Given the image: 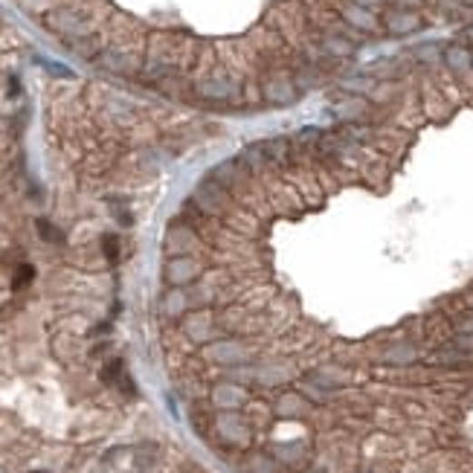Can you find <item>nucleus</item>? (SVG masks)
<instances>
[{
  "instance_id": "26",
  "label": "nucleus",
  "mask_w": 473,
  "mask_h": 473,
  "mask_svg": "<svg viewBox=\"0 0 473 473\" xmlns=\"http://www.w3.org/2000/svg\"><path fill=\"white\" fill-rule=\"evenodd\" d=\"M38 232L44 235V241H50V244H62L64 241V235L58 232L50 221H38Z\"/></svg>"
},
{
  "instance_id": "24",
  "label": "nucleus",
  "mask_w": 473,
  "mask_h": 473,
  "mask_svg": "<svg viewBox=\"0 0 473 473\" xmlns=\"http://www.w3.org/2000/svg\"><path fill=\"white\" fill-rule=\"evenodd\" d=\"M453 331L456 334H473V308H465L453 317Z\"/></svg>"
},
{
  "instance_id": "1",
  "label": "nucleus",
  "mask_w": 473,
  "mask_h": 473,
  "mask_svg": "<svg viewBox=\"0 0 473 473\" xmlns=\"http://www.w3.org/2000/svg\"><path fill=\"white\" fill-rule=\"evenodd\" d=\"M241 76H235V73L221 64L212 70H206L203 76H195L192 79V96H195L198 102H203V105H239L241 102Z\"/></svg>"
},
{
  "instance_id": "5",
  "label": "nucleus",
  "mask_w": 473,
  "mask_h": 473,
  "mask_svg": "<svg viewBox=\"0 0 473 473\" xmlns=\"http://www.w3.org/2000/svg\"><path fill=\"white\" fill-rule=\"evenodd\" d=\"M189 203L195 206V210L206 218H215V221H224L232 210H235V201L230 192L221 186L215 177H203V181L195 186V192H192Z\"/></svg>"
},
{
  "instance_id": "19",
  "label": "nucleus",
  "mask_w": 473,
  "mask_h": 473,
  "mask_svg": "<svg viewBox=\"0 0 473 473\" xmlns=\"http://www.w3.org/2000/svg\"><path fill=\"white\" fill-rule=\"evenodd\" d=\"M210 358L212 360H224V363H241L247 358V349L232 343V340H221V343H215L210 349Z\"/></svg>"
},
{
  "instance_id": "23",
  "label": "nucleus",
  "mask_w": 473,
  "mask_h": 473,
  "mask_svg": "<svg viewBox=\"0 0 473 473\" xmlns=\"http://www.w3.org/2000/svg\"><path fill=\"white\" fill-rule=\"evenodd\" d=\"M218 427H221V430H227V439L230 441H244L247 439V424L239 419V416H224V419H221L218 421Z\"/></svg>"
},
{
  "instance_id": "2",
  "label": "nucleus",
  "mask_w": 473,
  "mask_h": 473,
  "mask_svg": "<svg viewBox=\"0 0 473 473\" xmlns=\"http://www.w3.org/2000/svg\"><path fill=\"white\" fill-rule=\"evenodd\" d=\"M99 70L111 73V76H123V79H137L140 70L145 64V47L140 44H123V41H108L102 53L94 62Z\"/></svg>"
},
{
  "instance_id": "13",
  "label": "nucleus",
  "mask_w": 473,
  "mask_h": 473,
  "mask_svg": "<svg viewBox=\"0 0 473 473\" xmlns=\"http://www.w3.org/2000/svg\"><path fill=\"white\" fill-rule=\"evenodd\" d=\"M203 273V261L195 253H186V256H172L166 261V282L174 288H183L192 285L195 279H201Z\"/></svg>"
},
{
  "instance_id": "29",
  "label": "nucleus",
  "mask_w": 473,
  "mask_h": 473,
  "mask_svg": "<svg viewBox=\"0 0 473 473\" xmlns=\"http://www.w3.org/2000/svg\"><path fill=\"white\" fill-rule=\"evenodd\" d=\"M430 0H392V6H409V9H424Z\"/></svg>"
},
{
  "instance_id": "27",
  "label": "nucleus",
  "mask_w": 473,
  "mask_h": 473,
  "mask_svg": "<svg viewBox=\"0 0 473 473\" xmlns=\"http://www.w3.org/2000/svg\"><path fill=\"white\" fill-rule=\"evenodd\" d=\"M450 343H453L456 349H462V351H470V354H473V334H453Z\"/></svg>"
},
{
  "instance_id": "8",
  "label": "nucleus",
  "mask_w": 473,
  "mask_h": 473,
  "mask_svg": "<svg viewBox=\"0 0 473 473\" xmlns=\"http://www.w3.org/2000/svg\"><path fill=\"white\" fill-rule=\"evenodd\" d=\"M201 247H206V241L201 239L198 227L186 221L183 215H177L169 221L166 227V250L172 256H186V253H201Z\"/></svg>"
},
{
  "instance_id": "7",
  "label": "nucleus",
  "mask_w": 473,
  "mask_h": 473,
  "mask_svg": "<svg viewBox=\"0 0 473 473\" xmlns=\"http://www.w3.org/2000/svg\"><path fill=\"white\" fill-rule=\"evenodd\" d=\"M419 102H421V113L433 123H448L456 113V102L445 94V87H441L433 76H427L419 84Z\"/></svg>"
},
{
  "instance_id": "32",
  "label": "nucleus",
  "mask_w": 473,
  "mask_h": 473,
  "mask_svg": "<svg viewBox=\"0 0 473 473\" xmlns=\"http://www.w3.org/2000/svg\"><path fill=\"white\" fill-rule=\"evenodd\" d=\"M453 4H459V6H465V9H473V0H453Z\"/></svg>"
},
{
  "instance_id": "30",
  "label": "nucleus",
  "mask_w": 473,
  "mask_h": 473,
  "mask_svg": "<svg viewBox=\"0 0 473 473\" xmlns=\"http://www.w3.org/2000/svg\"><path fill=\"white\" fill-rule=\"evenodd\" d=\"M21 273L18 276H15V288H24L26 282H29V279H33V268H18Z\"/></svg>"
},
{
  "instance_id": "20",
  "label": "nucleus",
  "mask_w": 473,
  "mask_h": 473,
  "mask_svg": "<svg viewBox=\"0 0 473 473\" xmlns=\"http://www.w3.org/2000/svg\"><path fill=\"white\" fill-rule=\"evenodd\" d=\"M212 401H215L218 407L230 409V407L244 404V401H247V395H244L239 387H235V383H221V387H215V392H212Z\"/></svg>"
},
{
  "instance_id": "11",
  "label": "nucleus",
  "mask_w": 473,
  "mask_h": 473,
  "mask_svg": "<svg viewBox=\"0 0 473 473\" xmlns=\"http://www.w3.org/2000/svg\"><path fill=\"white\" fill-rule=\"evenodd\" d=\"M441 64L450 73V79L459 82L465 91L473 87V64H470V47L462 41L456 44H448L445 50H441Z\"/></svg>"
},
{
  "instance_id": "12",
  "label": "nucleus",
  "mask_w": 473,
  "mask_h": 473,
  "mask_svg": "<svg viewBox=\"0 0 473 473\" xmlns=\"http://www.w3.org/2000/svg\"><path fill=\"white\" fill-rule=\"evenodd\" d=\"M239 160L247 166V172L256 177L259 183H271L276 181V177H282V169L276 166V163L268 157V152H264V145L261 143H250L241 149Z\"/></svg>"
},
{
  "instance_id": "6",
  "label": "nucleus",
  "mask_w": 473,
  "mask_h": 473,
  "mask_svg": "<svg viewBox=\"0 0 473 473\" xmlns=\"http://www.w3.org/2000/svg\"><path fill=\"white\" fill-rule=\"evenodd\" d=\"M380 26H383V35H392V38H407V35H416L427 26L424 18V9H409V6H387L380 12Z\"/></svg>"
},
{
  "instance_id": "21",
  "label": "nucleus",
  "mask_w": 473,
  "mask_h": 473,
  "mask_svg": "<svg viewBox=\"0 0 473 473\" xmlns=\"http://www.w3.org/2000/svg\"><path fill=\"white\" fill-rule=\"evenodd\" d=\"M276 409L282 412V416H302V412L308 409V401H305V395H300V392H285L276 401Z\"/></svg>"
},
{
  "instance_id": "14",
  "label": "nucleus",
  "mask_w": 473,
  "mask_h": 473,
  "mask_svg": "<svg viewBox=\"0 0 473 473\" xmlns=\"http://www.w3.org/2000/svg\"><path fill=\"white\" fill-rule=\"evenodd\" d=\"M314 35L320 41V47L325 50V55L334 58V62H349V58L358 53V41H351L343 33H317L314 29Z\"/></svg>"
},
{
  "instance_id": "10",
  "label": "nucleus",
  "mask_w": 473,
  "mask_h": 473,
  "mask_svg": "<svg viewBox=\"0 0 473 473\" xmlns=\"http://www.w3.org/2000/svg\"><path fill=\"white\" fill-rule=\"evenodd\" d=\"M331 111L340 116V123H372L375 105L363 94H349L340 87V94L331 96Z\"/></svg>"
},
{
  "instance_id": "17",
  "label": "nucleus",
  "mask_w": 473,
  "mask_h": 473,
  "mask_svg": "<svg viewBox=\"0 0 473 473\" xmlns=\"http://www.w3.org/2000/svg\"><path fill=\"white\" fill-rule=\"evenodd\" d=\"M430 363L441 366V369H473V354L456 349L453 343H448V346H439L430 354Z\"/></svg>"
},
{
  "instance_id": "18",
  "label": "nucleus",
  "mask_w": 473,
  "mask_h": 473,
  "mask_svg": "<svg viewBox=\"0 0 473 473\" xmlns=\"http://www.w3.org/2000/svg\"><path fill=\"white\" fill-rule=\"evenodd\" d=\"M215 329H218V325H215L210 317H206V314H192V317H186V322H183V331H186L192 340H201V343H203V340H210V337L215 334Z\"/></svg>"
},
{
  "instance_id": "25",
  "label": "nucleus",
  "mask_w": 473,
  "mask_h": 473,
  "mask_svg": "<svg viewBox=\"0 0 473 473\" xmlns=\"http://www.w3.org/2000/svg\"><path fill=\"white\" fill-rule=\"evenodd\" d=\"M102 256H105L111 264L120 259V239H116V235H102Z\"/></svg>"
},
{
  "instance_id": "31",
  "label": "nucleus",
  "mask_w": 473,
  "mask_h": 473,
  "mask_svg": "<svg viewBox=\"0 0 473 473\" xmlns=\"http://www.w3.org/2000/svg\"><path fill=\"white\" fill-rule=\"evenodd\" d=\"M462 44H468V47L473 50V24H468V26L462 29Z\"/></svg>"
},
{
  "instance_id": "22",
  "label": "nucleus",
  "mask_w": 473,
  "mask_h": 473,
  "mask_svg": "<svg viewBox=\"0 0 473 473\" xmlns=\"http://www.w3.org/2000/svg\"><path fill=\"white\" fill-rule=\"evenodd\" d=\"M412 62H419V64L427 67V70H436V67L441 64V53L433 47V44H424V47L412 50Z\"/></svg>"
},
{
  "instance_id": "3",
  "label": "nucleus",
  "mask_w": 473,
  "mask_h": 473,
  "mask_svg": "<svg viewBox=\"0 0 473 473\" xmlns=\"http://www.w3.org/2000/svg\"><path fill=\"white\" fill-rule=\"evenodd\" d=\"M41 24H44V29H50V33H53L55 38H62L64 44L79 41V38H87V35H94V33H102V29H99L91 18H84V15H82L76 6H70V4L53 6V9L41 18Z\"/></svg>"
},
{
  "instance_id": "28",
  "label": "nucleus",
  "mask_w": 473,
  "mask_h": 473,
  "mask_svg": "<svg viewBox=\"0 0 473 473\" xmlns=\"http://www.w3.org/2000/svg\"><path fill=\"white\" fill-rule=\"evenodd\" d=\"M354 4H360V6L372 9V12H383L387 6H392V0H354Z\"/></svg>"
},
{
  "instance_id": "34",
  "label": "nucleus",
  "mask_w": 473,
  "mask_h": 473,
  "mask_svg": "<svg viewBox=\"0 0 473 473\" xmlns=\"http://www.w3.org/2000/svg\"><path fill=\"white\" fill-rule=\"evenodd\" d=\"M470 64H473V50H470Z\"/></svg>"
},
{
  "instance_id": "33",
  "label": "nucleus",
  "mask_w": 473,
  "mask_h": 473,
  "mask_svg": "<svg viewBox=\"0 0 473 473\" xmlns=\"http://www.w3.org/2000/svg\"><path fill=\"white\" fill-rule=\"evenodd\" d=\"M360 473H383L380 468H366V470H360Z\"/></svg>"
},
{
  "instance_id": "4",
  "label": "nucleus",
  "mask_w": 473,
  "mask_h": 473,
  "mask_svg": "<svg viewBox=\"0 0 473 473\" xmlns=\"http://www.w3.org/2000/svg\"><path fill=\"white\" fill-rule=\"evenodd\" d=\"M259 91H261V105L271 108H291L297 105L302 91L293 82L291 67H271L259 76Z\"/></svg>"
},
{
  "instance_id": "15",
  "label": "nucleus",
  "mask_w": 473,
  "mask_h": 473,
  "mask_svg": "<svg viewBox=\"0 0 473 473\" xmlns=\"http://www.w3.org/2000/svg\"><path fill=\"white\" fill-rule=\"evenodd\" d=\"M419 358H421V351H419L416 343H409V340H395V343H389L387 349L380 351V363L398 366V369L419 363Z\"/></svg>"
},
{
  "instance_id": "9",
  "label": "nucleus",
  "mask_w": 473,
  "mask_h": 473,
  "mask_svg": "<svg viewBox=\"0 0 473 473\" xmlns=\"http://www.w3.org/2000/svg\"><path fill=\"white\" fill-rule=\"evenodd\" d=\"M334 12L340 15V21L346 26H351L358 35H380L383 26H380V12H372L360 4H354V0H337Z\"/></svg>"
},
{
  "instance_id": "16",
  "label": "nucleus",
  "mask_w": 473,
  "mask_h": 473,
  "mask_svg": "<svg viewBox=\"0 0 473 473\" xmlns=\"http://www.w3.org/2000/svg\"><path fill=\"white\" fill-rule=\"evenodd\" d=\"M264 152H268V157L276 163L279 169H282V174L297 163V152H293V137H271V140H261Z\"/></svg>"
}]
</instances>
